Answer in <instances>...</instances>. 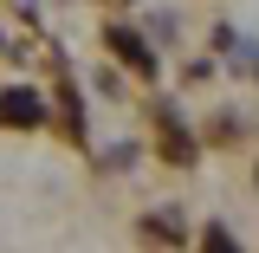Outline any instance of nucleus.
I'll list each match as a JSON object with an SVG mask.
<instances>
[{
  "label": "nucleus",
  "mask_w": 259,
  "mask_h": 253,
  "mask_svg": "<svg viewBox=\"0 0 259 253\" xmlns=\"http://www.w3.org/2000/svg\"><path fill=\"white\" fill-rule=\"evenodd\" d=\"M39 117H46L39 91H20V85H13V91H0V124H13V130H32Z\"/></svg>",
  "instance_id": "obj_1"
},
{
  "label": "nucleus",
  "mask_w": 259,
  "mask_h": 253,
  "mask_svg": "<svg viewBox=\"0 0 259 253\" xmlns=\"http://www.w3.org/2000/svg\"><path fill=\"white\" fill-rule=\"evenodd\" d=\"M110 46H117V52H123V59L136 65V71H156V59H149V46H143L136 32H123V26H117V32H110Z\"/></svg>",
  "instance_id": "obj_2"
},
{
  "label": "nucleus",
  "mask_w": 259,
  "mask_h": 253,
  "mask_svg": "<svg viewBox=\"0 0 259 253\" xmlns=\"http://www.w3.org/2000/svg\"><path fill=\"white\" fill-rule=\"evenodd\" d=\"M26 7H32V0H26Z\"/></svg>",
  "instance_id": "obj_3"
}]
</instances>
